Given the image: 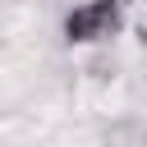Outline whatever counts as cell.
Listing matches in <instances>:
<instances>
[{"label": "cell", "instance_id": "cell-1", "mask_svg": "<svg viewBox=\"0 0 147 147\" xmlns=\"http://www.w3.org/2000/svg\"><path fill=\"white\" fill-rule=\"evenodd\" d=\"M129 23V5L124 0H78L64 23H60V37L69 46H106L124 32Z\"/></svg>", "mask_w": 147, "mask_h": 147}]
</instances>
